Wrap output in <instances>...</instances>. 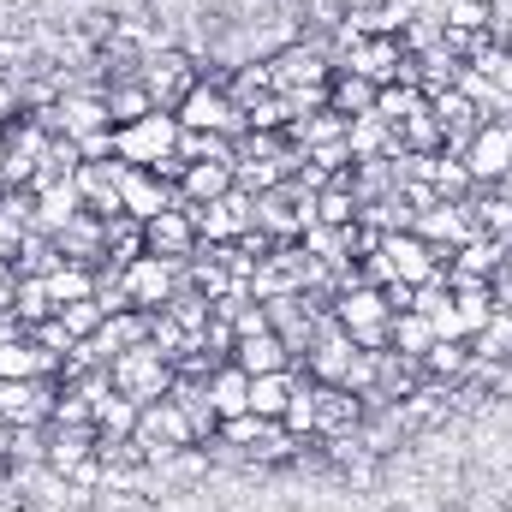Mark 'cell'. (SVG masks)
Wrapping results in <instances>:
<instances>
[{
	"instance_id": "277c9868",
	"label": "cell",
	"mask_w": 512,
	"mask_h": 512,
	"mask_svg": "<svg viewBox=\"0 0 512 512\" xmlns=\"http://www.w3.org/2000/svg\"><path fill=\"white\" fill-rule=\"evenodd\" d=\"M334 322L364 346V352H382V340H387V322H393V310H387V292L382 286H346L340 298H334Z\"/></svg>"
},
{
	"instance_id": "7a4b0ae2",
	"label": "cell",
	"mask_w": 512,
	"mask_h": 512,
	"mask_svg": "<svg viewBox=\"0 0 512 512\" xmlns=\"http://www.w3.org/2000/svg\"><path fill=\"white\" fill-rule=\"evenodd\" d=\"M173 120H179V131H209V137H245V108L221 90V84H191L185 90V102L173 108Z\"/></svg>"
},
{
	"instance_id": "d4e9b609",
	"label": "cell",
	"mask_w": 512,
	"mask_h": 512,
	"mask_svg": "<svg viewBox=\"0 0 512 512\" xmlns=\"http://www.w3.org/2000/svg\"><path fill=\"white\" fill-rule=\"evenodd\" d=\"M286 399H292V376H286V370H274V376H251V417L280 423Z\"/></svg>"
},
{
	"instance_id": "ffe728a7",
	"label": "cell",
	"mask_w": 512,
	"mask_h": 512,
	"mask_svg": "<svg viewBox=\"0 0 512 512\" xmlns=\"http://www.w3.org/2000/svg\"><path fill=\"white\" fill-rule=\"evenodd\" d=\"M387 346H393L399 358H411V364H417V358L435 346V322H429L423 310H399V316L387 322Z\"/></svg>"
},
{
	"instance_id": "d590c367",
	"label": "cell",
	"mask_w": 512,
	"mask_h": 512,
	"mask_svg": "<svg viewBox=\"0 0 512 512\" xmlns=\"http://www.w3.org/2000/svg\"><path fill=\"white\" fill-rule=\"evenodd\" d=\"M477 6H483V12H495V6H501V0H477Z\"/></svg>"
},
{
	"instance_id": "7402d4cb",
	"label": "cell",
	"mask_w": 512,
	"mask_h": 512,
	"mask_svg": "<svg viewBox=\"0 0 512 512\" xmlns=\"http://www.w3.org/2000/svg\"><path fill=\"white\" fill-rule=\"evenodd\" d=\"M423 179L435 185V197H441V203H459V197L477 185V179H471V167H465V155H447V149H441V155H429V173H423Z\"/></svg>"
},
{
	"instance_id": "3957f363",
	"label": "cell",
	"mask_w": 512,
	"mask_h": 512,
	"mask_svg": "<svg viewBox=\"0 0 512 512\" xmlns=\"http://www.w3.org/2000/svg\"><path fill=\"white\" fill-rule=\"evenodd\" d=\"M108 382L120 387L126 399H137V405H149V399H167V393H173L167 352H155L149 340H143V346H126V352L108 364Z\"/></svg>"
},
{
	"instance_id": "9a60e30c",
	"label": "cell",
	"mask_w": 512,
	"mask_h": 512,
	"mask_svg": "<svg viewBox=\"0 0 512 512\" xmlns=\"http://www.w3.org/2000/svg\"><path fill=\"white\" fill-rule=\"evenodd\" d=\"M239 179H233V161H191L185 167V179H179V203H191V209H203V203H215V197H227Z\"/></svg>"
},
{
	"instance_id": "8992f818",
	"label": "cell",
	"mask_w": 512,
	"mask_h": 512,
	"mask_svg": "<svg viewBox=\"0 0 512 512\" xmlns=\"http://www.w3.org/2000/svg\"><path fill=\"white\" fill-rule=\"evenodd\" d=\"M191 221H197V239H209V245H233V239H245V233L256 227V197L233 185L227 197L191 209Z\"/></svg>"
},
{
	"instance_id": "d6986e66",
	"label": "cell",
	"mask_w": 512,
	"mask_h": 512,
	"mask_svg": "<svg viewBox=\"0 0 512 512\" xmlns=\"http://www.w3.org/2000/svg\"><path fill=\"white\" fill-rule=\"evenodd\" d=\"M96 459V429H60L54 441H48V459H42V471H54V477H78L84 465Z\"/></svg>"
},
{
	"instance_id": "603a6c76",
	"label": "cell",
	"mask_w": 512,
	"mask_h": 512,
	"mask_svg": "<svg viewBox=\"0 0 512 512\" xmlns=\"http://www.w3.org/2000/svg\"><path fill=\"white\" fill-rule=\"evenodd\" d=\"M358 215H364V203H358L352 185H322L316 191V227H358Z\"/></svg>"
},
{
	"instance_id": "5bb4252c",
	"label": "cell",
	"mask_w": 512,
	"mask_h": 512,
	"mask_svg": "<svg viewBox=\"0 0 512 512\" xmlns=\"http://www.w3.org/2000/svg\"><path fill=\"white\" fill-rule=\"evenodd\" d=\"M233 364H239L245 376H274V370L292 364V346H286L274 328H262V334H245V340L233 346Z\"/></svg>"
},
{
	"instance_id": "e0dca14e",
	"label": "cell",
	"mask_w": 512,
	"mask_h": 512,
	"mask_svg": "<svg viewBox=\"0 0 512 512\" xmlns=\"http://www.w3.org/2000/svg\"><path fill=\"white\" fill-rule=\"evenodd\" d=\"M143 84H149L155 108H179V102H185V90L197 84V72H191V60H185V54H167V60H155V66L143 72Z\"/></svg>"
},
{
	"instance_id": "d6a6232c",
	"label": "cell",
	"mask_w": 512,
	"mask_h": 512,
	"mask_svg": "<svg viewBox=\"0 0 512 512\" xmlns=\"http://www.w3.org/2000/svg\"><path fill=\"white\" fill-rule=\"evenodd\" d=\"M471 221L483 239H512V203L507 197H489V203H471Z\"/></svg>"
},
{
	"instance_id": "e575fe53",
	"label": "cell",
	"mask_w": 512,
	"mask_h": 512,
	"mask_svg": "<svg viewBox=\"0 0 512 512\" xmlns=\"http://www.w3.org/2000/svg\"><path fill=\"white\" fill-rule=\"evenodd\" d=\"M495 90H501V96L512 102V48L501 54V66H495Z\"/></svg>"
},
{
	"instance_id": "8fae6325",
	"label": "cell",
	"mask_w": 512,
	"mask_h": 512,
	"mask_svg": "<svg viewBox=\"0 0 512 512\" xmlns=\"http://www.w3.org/2000/svg\"><path fill=\"white\" fill-rule=\"evenodd\" d=\"M340 72H358L364 84H376V90H382V84H393V78L405 72V48H399V36H364Z\"/></svg>"
},
{
	"instance_id": "ba28073f",
	"label": "cell",
	"mask_w": 512,
	"mask_h": 512,
	"mask_svg": "<svg viewBox=\"0 0 512 512\" xmlns=\"http://www.w3.org/2000/svg\"><path fill=\"white\" fill-rule=\"evenodd\" d=\"M30 191H36V233H48V239H60V233L84 215L78 179H36Z\"/></svg>"
},
{
	"instance_id": "1f68e13d",
	"label": "cell",
	"mask_w": 512,
	"mask_h": 512,
	"mask_svg": "<svg viewBox=\"0 0 512 512\" xmlns=\"http://www.w3.org/2000/svg\"><path fill=\"white\" fill-rule=\"evenodd\" d=\"M18 322L24 328H36V322H48L54 316V298H48V280H18Z\"/></svg>"
},
{
	"instance_id": "83f0119b",
	"label": "cell",
	"mask_w": 512,
	"mask_h": 512,
	"mask_svg": "<svg viewBox=\"0 0 512 512\" xmlns=\"http://www.w3.org/2000/svg\"><path fill=\"white\" fill-rule=\"evenodd\" d=\"M459 262H447L453 274H477V280H495V268H501V245L495 239H483V233H471L465 245H459Z\"/></svg>"
},
{
	"instance_id": "cb8c5ba5",
	"label": "cell",
	"mask_w": 512,
	"mask_h": 512,
	"mask_svg": "<svg viewBox=\"0 0 512 512\" xmlns=\"http://www.w3.org/2000/svg\"><path fill=\"white\" fill-rule=\"evenodd\" d=\"M364 417V405H358V393L352 387H316V429H346V423H358Z\"/></svg>"
},
{
	"instance_id": "f546056e",
	"label": "cell",
	"mask_w": 512,
	"mask_h": 512,
	"mask_svg": "<svg viewBox=\"0 0 512 512\" xmlns=\"http://www.w3.org/2000/svg\"><path fill=\"white\" fill-rule=\"evenodd\" d=\"M417 364H423L429 376L453 382V376H465V370H471V346H465V340H435V346H429V352H423Z\"/></svg>"
},
{
	"instance_id": "9c48e42d",
	"label": "cell",
	"mask_w": 512,
	"mask_h": 512,
	"mask_svg": "<svg viewBox=\"0 0 512 512\" xmlns=\"http://www.w3.org/2000/svg\"><path fill=\"white\" fill-rule=\"evenodd\" d=\"M143 251H149V256H167V262H179V256L197 251V221H191V203H173V209H161L155 221H143Z\"/></svg>"
},
{
	"instance_id": "484cf974",
	"label": "cell",
	"mask_w": 512,
	"mask_h": 512,
	"mask_svg": "<svg viewBox=\"0 0 512 512\" xmlns=\"http://www.w3.org/2000/svg\"><path fill=\"white\" fill-rule=\"evenodd\" d=\"M102 96H108V120H114V126H131V120L155 114V96H149L143 78H137V84H114V90H102Z\"/></svg>"
},
{
	"instance_id": "4316f807",
	"label": "cell",
	"mask_w": 512,
	"mask_h": 512,
	"mask_svg": "<svg viewBox=\"0 0 512 512\" xmlns=\"http://www.w3.org/2000/svg\"><path fill=\"white\" fill-rule=\"evenodd\" d=\"M512 352V310H495L477 334H471V358H483V364H501Z\"/></svg>"
},
{
	"instance_id": "4dcf8cb0",
	"label": "cell",
	"mask_w": 512,
	"mask_h": 512,
	"mask_svg": "<svg viewBox=\"0 0 512 512\" xmlns=\"http://www.w3.org/2000/svg\"><path fill=\"white\" fill-rule=\"evenodd\" d=\"M280 429L286 435H310L316 429V382H292V399H286V411H280Z\"/></svg>"
},
{
	"instance_id": "ac0fdd59",
	"label": "cell",
	"mask_w": 512,
	"mask_h": 512,
	"mask_svg": "<svg viewBox=\"0 0 512 512\" xmlns=\"http://www.w3.org/2000/svg\"><path fill=\"white\" fill-rule=\"evenodd\" d=\"M42 280H48L54 310H60V304H78V298H96V262H72V256H60Z\"/></svg>"
},
{
	"instance_id": "44dd1931",
	"label": "cell",
	"mask_w": 512,
	"mask_h": 512,
	"mask_svg": "<svg viewBox=\"0 0 512 512\" xmlns=\"http://www.w3.org/2000/svg\"><path fill=\"white\" fill-rule=\"evenodd\" d=\"M36 376H48L42 346L30 334L24 340H0V382H36Z\"/></svg>"
},
{
	"instance_id": "4fadbf2b",
	"label": "cell",
	"mask_w": 512,
	"mask_h": 512,
	"mask_svg": "<svg viewBox=\"0 0 512 512\" xmlns=\"http://www.w3.org/2000/svg\"><path fill=\"white\" fill-rule=\"evenodd\" d=\"M161 209H173L167 179L149 173V167H126V179H120V215H131V221H155Z\"/></svg>"
},
{
	"instance_id": "836d02e7",
	"label": "cell",
	"mask_w": 512,
	"mask_h": 512,
	"mask_svg": "<svg viewBox=\"0 0 512 512\" xmlns=\"http://www.w3.org/2000/svg\"><path fill=\"white\" fill-rule=\"evenodd\" d=\"M447 30H459V36H477V30H489V12H483L477 0H453V6H447Z\"/></svg>"
},
{
	"instance_id": "7c38bea8",
	"label": "cell",
	"mask_w": 512,
	"mask_h": 512,
	"mask_svg": "<svg viewBox=\"0 0 512 512\" xmlns=\"http://www.w3.org/2000/svg\"><path fill=\"white\" fill-rule=\"evenodd\" d=\"M411 233H417L423 245H435V251H441V245H447V251H459V245L477 233V221H471V203H435V209H423V215H417V227H411Z\"/></svg>"
},
{
	"instance_id": "f1b7e54d",
	"label": "cell",
	"mask_w": 512,
	"mask_h": 512,
	"mask_svg": "<svg viewBox=\"0 0 512 512\" xmlns=\"http://www.w3.org/2000/svg\"><path fill=\"white\" fill-rule=\"evenodd\" d=\"M54 316L66 322V334H72V340H96V334L108 328V310H102V298H78V304H60Z\"/></svg>"
},
{
	"instance_id": "52a82bcc",
	"label": "cell",
	"mask_w": 512,
	"mask_h": 512,
	"mask_svg": "<svg viewBox=\"0 0 512 512\" xmlns=\"http://www.w3.org/2000/svg\"><path fill=\"white\" fill-rule=\"evenodd\" d=\"M120 286H126L131 310H149V316H161L167 304H173V262L167 256H131L126 268H120Z\"/></svg>"
},
{
	"instance_id": "5b68a950",
	"label": "cell",
	"mask_w": 512,
	"mask_h": 512,
	"mask_svg": "<svg viewBox=\"0 0 512 512\" xmlns=\"http://www.w3.org/2000/svg\"><path fill=\"white\" fill-rule=\"evenodd\" d=\"M465 167L477 185H501L512 173V120H483V126L465 137Z\"/></svg>"
},
{
	"instance_id": "30bf717a",
	"label": "cell",
	"mask_w": 512,
	"mask_h": 512,
	"mask_svg": "<svg viewBox=\"0 0 512 512\" xmlns=\"http://www.w3.org/2000/svg\"><path fill=\"white\" fill-rule=\"evenodd\" d=\"M48 114H54V126L66 131L72 143H84V137H96V131H114V120H108V96H102V90H66Z\"/></svg>"
},
{
	"instance_id": "2e32d148",
	"label": "cell",
	"mask_w": 512,
	"mask_h": 512,
	"mask_svg": "<svg viewBox=\"0 0 512 512\" xmlns=\"http://www.w3.org/2000/svg\"><path fill=\"white\" fill-rule=\"evenodd\" d=\"M203 393H209V405H215V417H221V423H233V417H245V411H251V376H245L239 364H221V370L203 382Z\"/></svg>"
},
{
	"instance_id": "6da1fadb",
	"label": "cell",
	"mask_w": 512,
	"mask_h": 512,
	"mask_svg": "<svg viewBox=\"0 0 512 512\" xmlns=\"http://www.w3.org/2000/svg\"><path fill=\"white\" fill-rule=\"evenodd\" d=\"M173 149H179V120H173V108H155V114H143V120H131V126H114V155L126 161V167H161V161H173Z\"/></svg>"
}]
</instances>
